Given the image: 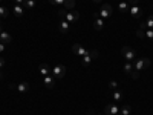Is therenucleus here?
<instances>
[{
    "label": "nucleus",
    "instance_id": "f257e3e1",
    "mask_svg": "<svg viewBox=\"0 0 153 115\" xmlns=\"http://www.w3.org/2000/svg\"><path fill=\"white\" fill-rule=\"evenodd\" d=\"M58 17L61 20H66L68 23H76L80 19V12L76 9H71V11H66L65 8H58Z\"/></svg>",
    "mask_w": 153,
    "mask_h": 115
},
{
    "label": "nucleus",
    "instance_id": "f03ea898",
    "mask_svg": "<svg viewBox=\"0 0 153 115\" xmlns=\"http://www.w3.org/2000/svg\"><path fill=\"white\" fill-rule=\"evenodd\" d=\"M150 65H152V60L147 58V57H143V58H136L135 60L133 68H135V71H143L146 68H150Z\"/></svg>",
    "mask_w": 153,
    "mask_h": 115
},
{
    "label": "nucleus",
    "instance_id": "7ed1b4c3",
    "mask_svg": "<svg viewBox=\"0 0 153 115\" xmlns=\"http://www.w3.org/2000/svg\"><path fill=\"white\" fill-rule=\"evenodd\" d=\"M52 75H54V78L55 80H61V78H65V75H66V68L65 65H55L52 68Z\"/></svg>",
    "mask_w": 153,
    "mask_h": 115
},
{
    "label": "nucleus",
    "instance_id": "20e7f679",
    "mask_svg": "<svg viewBox=\"0 0 153 115\" xmlns=\"http://www.w3.org/2000/svg\"><path fill=\"white\" fill-rule=\"evenodd\" d=\"M121 54H123V57H124L127 61H130V63L136 60V52H135L133 49H130L129 46H123V48H121Z\"/></svg>",
    "mask_w": 153,
    "mask_h": 115
},
{
    "label": "nucleus",
    "instance_id": "39448f33",
    "mask_svg": "<svg viewBox=\"0 0 153 115\" xmlns=\"http://www.w3.org/2000/svg\"><path fill=\"white\" fill-rule=\"evenodd\" d=\"M112 6L109 5V3H104V5H101V9L98 11V14H100V19H103V20H107V19H110V16H112Z\"/></svg>",
    "mask_w": 153,
    "mask_h": 115
},
{
    "label": "nucleus",
    "instance_id": "423d86ee",
    "mask_svg": "<svg viewBox=\"0 0 153 115\" xmlns=\"http://www.w3.org/2000/svg\"><path fill=\"white\" fill-rule=\"evenodd\" d=\"M72 52H74L75 55L84 57V55H87V54H89V51H87L84 46H81V45H78V43H75V45L72 46Z\"/></svg>",
    "mask_w": 153,
    "mask_h": 115
},
{
    "label": "nucleus",
    "instance_id": "0eeeda50",
    "mask_svg": "<svg viewBox=\"0 0 153 115\" xmlns=\"http://www.w3.org/2000/svg\"><path fill=\"white\" fill-rule=\"evenodd\" d=\"M104 112H106V115H120V108L117 105L110 103L104 108Z\"/></svg>",
    "mask_w": 153,
    "mask_h": 115
},
{
    "label": "nucleus",
    "instance_id": "6e6552de",
    "mask_svg": "<svg viewBox=\"0 0 153 115\" xmlns=\"http://www.w3.org/2000/svg\"><path fill=\"white\" fill-rule=\"evenodd\" d=\"M38 71H40V74H42L43 77H46V75H52V68H51L49 65H46V63H42V65L38 66Z\"/></svg>",
    "mask_w": 153,
    "mask_h": 115
},
{
    "label": "nucleus",
    "instance_id": "1a4fd4ad",
    "mask_svg": "<svg viewBox=\"0 0 153 115\" xmlns=\"http://www.w3.org/2000/svg\"><path fill=\"white\" fill-rule=\"evenodd\" d=\"M58 29H60L61 34H68V32L71 31V23H68L66 20H61V22L58 23Z\"/></svg>",
    "mask_w": 153,
    "mask_h": 115
},
{
    "label": "nucleus",
    "instance_id": "9d476101",
    "mask_svg": "<svg viewBox=\"0 0 153 115\" xmlns=\"http://www.w3.org/2000/svg\"><path fill=\"white\" fill-rule=\"evenodd\" d=\"M129 11H130V16H132L133 19H139V17L143 16V9L139 8L138 5H136V6H132Z\"/></svg>",
    "mask_w": 153,
    "mask_h": 115
},
{
    "label": "nucleus",
    "instance_id": "9b49d317",
    "mask_svg": "<svg viewBox=\"0 0 153 115\" xmlns=\"http://www.w3.org/2000/svg\"><path fill=\"white\" fill-rule=\"evenodd\" d=\"M0 42H2L3 45H9L12 42V37L6 31H2V32H0Z\"/></svg>",
    "mask_w": 153,
    "mask_h": 115
},
{
    "label": "nucleus",
    "instance_id": "f8f14e48",
    "mask_svg": "<svg viewBox=\"0 0 153 115\" xmlns=\"http://www.w3.org/2000/svg\"><path fill=\"white\" fill-rule=\"evenodd\" d=\"M43 83H45V86H46L48 89H52V87L55 86V80L52 78V75H46L45 78H43Z\"/></svg>",
    "mask_w": 153,
    "mask_h": 115
},
{
    "label": "nucleus",
    "instance_id": "ddd939ff",
    "mask_svg": "<svg viewBox=\"0 0 153 115\" xmlns=\"http://www.w3.org/2000/svg\"><path fill=\"white\" fill-rule=\"evenodd\" d=\"M104 26H106V22H104L103 19H95V22H94V28H95V31H103Z\"/></svg>",
    "mask_w": 153,
    "mask_h": 115
},
{
    "label": "nucleus",
    "instance_id": "4468645a",
    "mask_svg": "<svg viewBox=\"0 0 153 115\" xmlns=\"http://www.w3.org/2000/svg\"><path fill=\"white\" fill-rule=\"evenodd\" d=\"M17 91H19L20 94L28 92V91H29V83H26V81H22V83H19V86H17Z\"/></svg>",
    "mask_w": 153,
    "mask_h": 115
},
{
    "label": "nucleus",
    "instance_id": "2eb2a0df",
    "mask_svg": "<svg viewBox=\"0 0 153 115\" xmlns=\"http://www.w3.org/2000/svg\"><path fill=\"white\" fill-rule=\"evenodd\" d=\"M92 60H94V57L91 55V52H89L87 55H84V57H83V60H81V65H83L84 68H87V66L92 63Z\"/></svg>",
    "mask_w": 153,
    "mask_h": 115
},
{
    "label": "nucleus",
    "instance_id": "dca6fc26",
    "mask_svg": "<svg viewBox=\"0 0 153 115\" xmlns=\"http://www.w3.org/2000/svg\"><path fill=\"white\" fill-rule=\"evenodd\" d=\"M120 114L121 115H130L132 114V106L130 105H126V106L120 108Z\"/></svg>",
    "mask_w": 153,
    "mask_h": 115
},
{
    "label": "nucleus",
    "instance_id": "f3484780",
    "mask_svg": "<svg viewBox=\"0 0 153 115\" xmlns=\"http://www.w3.org/2000/svg\"><path fill=\"white\" fill-rule=\"evenodd\" d=\"M22 6H23L25 9H34V6H35V0H25Z\"/></svg>",
    "mask_w": 153,
    "mask_h": 115
},
{
    "label": "nucleus",
    "instance_id": "a211bd4d",
    "mask_svg": "<svg viewBox=\"0 0 153 115\" xmlns=\"http://www.w3.org/2000/svg\"><path fill=\"white\" fill-rule=\"evenodd\" d=\"M63 6H65V9H74L75 8V0H65V3H63Z\"/></svg>",
    "mask_w": 153,
    "mask_h": 115
},
{
    "label": "nucleus",
    "instance_id": "6ab92c4d",
    "mask_svg": "<svg viewBox=\"0 0 153 115\" xmlns=\"http://www.w3.org/2000/svg\"><path fill=\"white\" fill-rule=\"evenodd\" d=\"M23 9H25V8H23L22 5H16V6H14V14H16L17 17H23Z\"/></svg>",
    "mask_w": 153,
    "mask_h": 115
},
{
    "label": "nucleus",
    "instance_id": "aec40b11",
    "mask_svg": "<svg viewBox=\"0 0 153 115\" xmlns=\"http://www.w3.org/2000/svg\"><path fill=\"white\" fill-rule=\"evenodd\" d=\"M121 98H123V92L118 91V89H115L113 91V100L115 101H121Z\"/></svg>",
    "mask_w": 153,
    "mask_h": 115
},
{
    "label": "nucleus",
    "instance_id": "412c9836",
    "mask_svg": "<svg viewBox=\"0 0 153 115\" xmlns=\"http://www.w3.org/2000/svg\"><path fill=\"white\" fill-rule=\"evenodd\" d=\"M124 71H126V74H132V71H133V65L130 61H127L126 65H124Z\"/></svg>",
    "mask_w": 153,
    "mask_h": 115
},
{
    "label": "nucleus",
    "instance_id": "4be33fe9",
    "mask_svg": "<svg viewBox=\"0 0 153 115\" xmlns=\"http://www.w3.org/2000/svg\"><path fill=\"white\" fill-rule=\"evenodd\" d=\"M144 25H146L147 29H153V16H150L147 19V22H144Z\"/></svg>",
    "mask_w": 153,
    "mask_h": 115
},
{
    "label": "nucleus",
    "instance_id": "5701e85b",
    "mask_svg": "<svg viewBox=\"0 0 153 115\" xmlns=\"http://www.w3.org/2000/svg\"><path fill=\"white\" fill-rule=\"evenodd\" d=\"M8 14H9V11L5 6H0V17L5 19V17H8Z\"/></svg>",
    "mask_w": 153,
    "mask_h": 115
},
{
    "label": "nucleus",
    "instance_id": "b1692460",
    "mask_svg": "<svg viewBox=\"0 0 153 115\" xmlns=\"http://www.w3.org/2000/svg\"><path fill=\"white\" fill-rule=\"evenodd\" d=\"M49 3L54 5V6H57V8H60L63 3H65V0H49Z\"/></svg>",
    "mask_w": 153,
    "mask_h": 115
},
{
    "label": "nucleus",
    "instance_id": "393cba45",
    "mask_svg": "<svg viewBox=\"0 0 153 115\" xmlns=\"http://www.w3.org/2000/svg\"><path fill=\"white\" fill-rule=\"evenodd\" d=\"M118 8H120V11H121V12H126V11H129V3H126V2H121Z\"/></svg>",
    "mask_w": 153,
    "mask_h": 115
},
{
    "label": "nucleus",
    "instance_id": "a878e982",
    "mask_svg": "<svg viewBox=\"0 0 153 115\" xmlns=\"http://www.w3.org/2000/svg\"><path fill=\"white\" fill-rule=\"evenodd\" d=\"M136 37H138V38H146V29L139 28V29L136 31Z\"/></svg>",
    "mask_w": 153,
    "mask_h": 115
},
{
    "label": "nucleus",
    "instance_id": "bb28decb",
    "mask_svg": "<svg viewBox=\"0 0 153 115\" xmlns=\"http://www.w3.org/2000/svg\"><path fill=\"white\" fill-rule=\"evenodd\" d=\"M146 38L153 40V29H146Z\"/></svg>",
    "mask_w": 153,
    "mask_h": 115
},
{
    "label": "nucleus",
    "instance_id": "cd10ccee",
    "mask_svg": "<svg viewBox=\"0 0 153 115\" xmlns=\"http://www.w3.org/2000/svg\"><path fill=\"white\" fill-rule=\"evenodd\" d=\"M109 87L112 89V91H115V89H117V87H118V83H117V81H115V80H112V81H109Z\"/></svg>",
    "mask_w": 153,
    "mask_h": 115
},
{
    "label": "nucleus",
    "instance_id": "c85d7f7f",
    "mask_svg": "<svg viewBox=\"0 0 153 115\" xmlns=\"http://www.w3.org/2000/svg\"><path fill=\"white\" fill-rule=\"evenodd\" d=\"M132 78L133 80H138L139 78V71H132Z\"/></svg>",
    "mask_w": 153,
    "mask_h": 115
},
{
    "label": "nucleus",
    "instance_id": "c756f323",
    "mask_svg": "<svg viewBox=\"0 0 153 115\" xmlns=\"http://www.w3.org/2000/svg\"><path fill=\"white\" fill-rule=\"evenodd\" d=\"M89 52H91V55L94 58H98V52H97V51H89Z\"/></svg>",
    "mask_w": 153,
    "mask_h": 115
},
{
    "label": "nucleus",
    "instance_id": "7c9ffc66",
    "mask_svg": "<svg viewBox=\"0 0 153 115\" xmlns=\"http://www.w3.org/2000/svg\"><path fill=\"white\" fill-rule=\"evenodd\" d=\"M138 2H139V0H129V3H130L132 6H136V5H138Z\"/></svg>",
    "mask_w": 153,
    "mask_h": 115
},
{
    "label": "nucleus",
    "instance_id": "2f4dec72",
    "mask_svg": "<svg viewBox=\"0 0 153 115\" xmlns=\"http://www.w3.org/2000/svg\"><path fill=\"white\" fill-rule=\"evenodd\" d=\"M3 49H5V45H3V43H0V52H2Z\"/></svg>",
    "mask_w": 153,
    "mask_h": 115
},
{
    "label": "nucleus",
    "instance_id": "473e14b6",
    "mask_svg": "<svg viewBox=\"0 0 153 115\" xmlns=\"http://www.w3.org/2000/svg\"><path fill=\"white\" fill-rule=\"evenodd\" d=\"M23 2H25V0H16V3H17V5H19V3H20V5H23Z\"/></svg>",
    "mask_w": 153,
    "mask_h": 115
},
{
    "label": "nucleus",
    "instance_id": "72a5a7b5",
    "mask_svg": "<svg viewBox=\"0 0 153 115\" xmlns=\"http://www.w3.org/2000/svg\"><path fill=\"white\" fill-rule=\"evenodd\" d=\"M3 65H5V61H3V58H0V68H2Z\"/></svg>",
    "mask_w": 153,
    "mask_h": 115
},
{
    "label": "nucleus",
    "instance_id": "f704fd0d",
    "mask_svg": "<svg viewBox=\"0 0 153 115\" xmlns=\"http://www.w3.org/2000/svg\"><path fill=\"white\" fill-rule=\"evenodd\" d=\"M92 2H95V3H101V0H92Z\"/></svg>",
    "mask_w": 153,
    "mask_h": 115
},
{
    "label": "nucleus",
    "instance_id": "c9c22d12",
    "mask_svg": "<svg viewBox=\"0 0 153 115\" xmlns=\"http://www.w3.org/2000/svg\"><path fill=\"white\" fill-rule=\"evenodd\" d=\"M3 78V75H2V72H0V80H2Z\"/></svg>",
    "mask_w": 153,
    "mask_h": 115
},
{
    "label": "nucleus",
    "instance_id": "e433bc0d",
    "mask_svg": "<svg viewBox=\"0 0 153 115\" xmlns=\"http://www.w3.org/2000/svg\"><path fill=\"white\" fill-rule=\"evenodd\" d=\"M2 31H3V29H2V26H0V32H2Z\"/></svg>",
    "mask_w": 153,
    "mask_h": 115
},
{
    "label": "nucleus",
    "instance_id": "4c0bfd02",
    "mask_svg": "<svg viewBox=\"0 0 153 115\" xmlns=\"http://www.w3.org/2000/svg\"><path fill=\"white\" fill-rule=\"evenodd\" d=\"M0 23H2V17H0Z\"/></svg>",
    "mask_w": 153,
    "mask_h": 115
},
{
    "label": "nucleus",
    "instance_id": "58836bf2",
    "mask_svg": "<svg viewBox=\"0 0 153 115\" xmlns=\"http://www.w3.org/2000/svg\"><path fill=\"white\" fill-rule=\"evenodd\" d=\"M0 2H2V0H0Z\"/></svg>",
    "mask_w": 153,
    "mask_h": 115
}]
</instances>
